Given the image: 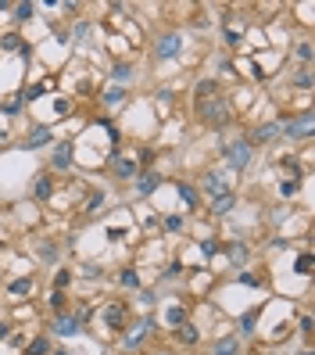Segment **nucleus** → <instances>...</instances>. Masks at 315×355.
<instances>
[{
    "label": "nucleus",
    "instance_id": "obj_7",
    "mask_svg": "<svg viewBox=\"0 0 315 355\" xmlns=\"http://www.w3.org/2000/svg\"><path fill=\"white\" fill-rule=\"evenodd\" d=\"M54 330H58L61 338H72V334H79V320H72V316H61Z\"/></svg>",
    "mask_w": 315,
    "mask_h": 355
},
{
    "label": "nucleus",
    "instance_id": "obj_13",
    "mask_svg": "<svg viewBox=\"0 0 315 355\" xmlns=\"http://www.w3.org/2000/svg\"><path fill=\"white\" fill-rule=\"evenodd\" d=\"M47 140H50V129H36V133H32V136H29L25 144H29V147H43Z\"/></svg>",
    "mask_w": 315,
    "mask_h": 355
},
{
    "label": "nucleus",
    "instance_id": "obj_9",
    "mask_svg": "<svg viewBox=\"0 0 315 355\" xmlns=\"http://www.w3.org/2000/svg\"><path fill=\"white\" fill-rule=\"evenodd\" d=\"M236 348H240L236 338H222V341L215 344V355H236Z\"/></svg>",
    "mask_w": 315,
    "mask_h": 355
},
{
    "label": "nucleus",
    "instance_id": "obj_21",
    "mask_svg": "<svg viewBox=\"0 0 315 355\" xmlns=\"http://www.w3.org/2000/svg\"><path fill=\"white\" fill-rule=\"evenodd\" d=\"M68 280H72V273H68V269H61L58 276H54V284H58V287H64V284H68Z\"/></svg>",
    "mask_w": 315,
    "mask_h": 355
},
{
    "label": "nucleus",
    "instance_id": "obj_27",
    "mask_svg": "<svg viewBox=\"0 0 315 355\" xmlns=\"http://www.w3.org/2000/svg\"><path fill=\"white\" fill-rule=\"evenodd\" d=\"M304 355H312V352H304Z\"/></svg>",
    "mask_w": 315,
    "mask_h": 355
},
{
    "label": "nucleus",
    "instance_id": "obj_24",
    "mask_svg": "<svg viewBox=\"0 0 315 355\" xmlns=\"http://www.w3.org/2000/svg\"><path fill=\"white\" fill-rule=\"evenodd\" d=\"M18 18H32V4H22V7H18Z\"/></svg>",
    "mask_w": 315,
    "mask_h": 355
},
{
    "label": "nucleus",
    "instance_id": "obj_10",
    "mask_svg": "<svg viewBox=\"0 0 315 355\" xmlns=\"http://www.w3.org/2000/svg\"><path fill=\"white\" fill-rule=\"evenodd\" d=\"M36 197H50V190H54V183H50V176H40V179H36Z\"/></svg>",
    "mask_w": 315,
    "mask_h": 355
},
{
    "label": "nucleus",
    "instance_id": "obj_6",
    "mask_svg": "<svg viewBox=\"0 0 315 355\" xmlns=\"http://www.w3.org/2000/svg\"><path fill=\"white\" fill-rule=\"evenodd\" d=\"M50 161H54V169H68V165H72V147H68V144H61V147L54 151Z\"/></svg>",
    "mask_w": 315,
    "mask_h": 355
},
{
    "label": "nucleus",
    "instance_id": "obj_22",
    "mask_svg": "<svg viewBox=\"0 0 315 355\" xmlns=\"http://www.w3.org/2000/svg\"><path fill=\"white\" fill-rule=\"evenodd\" d=\"M47 352V341H36V344H29V355H43Z\"/></svg>",
    "mask_w": 315,
    "mask_h": 355
},
{
    "label": "nucleus",
    "instance_id": "obj_8",
    "mask_svg": "<svg viewBox=\"0 0 315 355\" xmlns=\"http://www.w3.org/2000/svg\"><path fill=\"white\" fill-rule=\"evenodd\" d=\"M122 320H126V308L122 305H111L108 308V326L115 330V326H122Z\"/></svg>",
    "mask_w": 315,
    "mask_h": 355
},
{
    "label": "nucleus",
    "instance_id": "obj_23",
    "mask_svg": "<svg viewBox=\"0 0 315 355\" xmlns=\"http://www.w3.org/2000/svg\"><path fill=\"white\" fill-rule=\"evenodd\" d=\"M29 287H32V284H29V280H18V284H15L11 290H15V294H22V290H29Z\"/></svg>",
    "mask_w": 315,
    "mask_h": 355
},
{
    "label": "nucleus",
    "instance_id": "obj_5",
    "mask_svg": "<svg viewBox=\"0 0 315 355\" xmlns=\"http://www.w3.org/2000/svg\"><path fill=\"white\" fill-rule=\"evenodd\" d=\"M175 50H179V36H165V40H158V47H154L158 58H172Z\"/></svg>",
    "mask_w": 315,
    "mask_h": 355
},
{
    "label": "nucleus",
    "instance_id": "obj_18",
    "mask_svg": "<svg viewBox=\"0 0 315 355\" xmlns=\"http://www.w3.org/2000/svg\"><path fill=\"white\" fill-rule=\"evenodd\" d=\"M179 338L187 344H193V341H197V330H193V326H179Z\"/></svg>",
    "mask_w": 315,
    "mask_h": 355
},
{
    "label": "nucleus",
    "instance_id": "obj_3",
    "mask_svg": "<svg viewBox=\"0 0 315 355\" xmlns=\"http://www.w3.org/2000/svg\"><path fill=\"white\" fill-rule=\"evenodd\" d=\"M229 172H205V190L211 197H222V194H229Z\"/></svg>",
    "mask_w": 315,
    "mask_h": 355
},
{
    "label": "nucleus",
    "instance_id": "obj_16",
    "mask_svg": "<svg viewBox=\"0 0 315 355\" xmlns=\"http://www.w3.org/2000/svg\"><path fill=\"white\" fill-rule=\"evenodd\" d=\"M115 172H118V176H133V172H136V165H133L129 158H122V161H115Z\"/></svg>",
    "mask_w": 315,
    "mask_h": 355
},
{
    "label": "nucleus",
    "instance_id": "obj_20",
    "mask_svg": "<svg viewBox=\"0 0 315 355\" xmlns=\"http://www.w3.org/2000/svg\"><path fill=\"white\" fill-rule=\"evenodd\" d=\"M179 194H183V201H190V205H193V201H197V194H193V190H190L187 183H179Z\"/></svg>",
    "mask_w": 315,
    "mask_h": 355
},
{
    "label": "nucleus",
    "instance_id": "obj_14",
    "mask_svg": "<svg viewBox=\"0 0 315 355\" xmlns=\"http://www.w3.org/2000/svg\"><path fill=\"white\" fill-rule=\"evenodd\" d=\"M229 208H233V190L222 194V197H215V212H229Z\"/></svg>",
    "mask_w": 315,
    "mask_h": 355
},
{
    "label": "nucleus",
    "instance_id": "obj_4",
    "mask_svg": "<svg viewBox=\"0 0 315 355\" xmlns=\"http://www.w3.org/2000/svg\"><path fill=\"white\" fill-rule=\"evenodd\" d=\"M276 136H280V126H276V122H265V126H258V129L251 133V140H247V144L254 147V144H268V140H276Z\"/></svg>",
    "mask_w": 315,
    "mask_h": 355
},
{
    "label": "nucleus",
    "instance_id": "obj_1",
    "mask_svg": "<svg viewBox=\"0 0 315 355\" xmlns=\"http://www.w3.org/2000/svg\"><path fill=\"white\" fill-rule=\"evenodd\" d=\"M197 112L205 122H215V126H226L229 122V101L222 94H211V97H201L197 101Z\"/></svg>",
    "mask_w": 315,
    "mask_h": 355
},
{
    "label": "nucleus",
    "instance_id": "obj_2",
    "mask_svg": "<svg viewBox=\"0 0 315 355\" xmlns=\"http://www.w3.org/2000/svg\"><path fill=\"white\" fill-rule=\"evenodd\" d=\"M251 154H254V147L247 140H233V144H226V165L229 169H244L247 161H251Z\"/></svg>",
    "mask_w": 315,
    "mask_h": 355
},
{
    "label": "nucleus",
    "instance_id": "obj_26",
    "mask_svg": "<svg viewBox=\"0 0 315 355\" xmlns=\"http://www.w3.org/2000/svg\"><path fill=\"white\" fill-rule=\"evenodd\" d=\"M254 355H265V352H254Z\"/></svg>",
    "mask_w": 315,
    "mask_h": 355
},
{
    "label": "nucleus",
    "instance_id": "obj_17",
    "mask_svg": "<svg viewBox=\"0 0 315 355\" xmlns=\"http://www.w3.org/2000/svg\"><path fill=\"white\" fill-rule=\"evenodd\" d=\"M226 255H229L233 262H244V258H247V251L240 248V244H233V248H226Z\"/></svg>",
    "mask_w": 315,
    "mask_h": 355
},
{
    "label": "nucleus",
    "instance_id": "obj_12",
    "mask_svg": "<svg viewBox=\"0 0 315 355\" xmlns=\"http://www.w3.org/2000/svg\"><path fill=\"white\" fill-rule=\"evenodd\" d=\"M111 79H115V83H129V79H133V68H129V65H115Z\"/></svg>",
    "mask_w": 315,
    "mask_h": 355
},
{
    "label": "nucleus",
    "instance_id": "obj_19",
    "mask_svg": "<svg viewBox=\"0 0 315 355\" xmlns=\"http://www.w3.org/2000/svg\"><path fill=\"white\" fill-rule=\"evenodd\" d=\"M18 43H22V40H18V36H4V40H0V47H4V50H15Z\"/></svg>",
    "mask_w": 315,
    "mask_h": 355
},
{
    "label": "nucleus",
    "instance_id": "obj_25",
    "mask_svg": "<svg viewBox=\"0 0 315 355\" xmlns=\"http://www.w3.org/2000/svg\"><path fill=\"white\" fill-rule=\"evenodd\" d=\"M226 40L229 43H240V29H226Z\"/></svg>",
    "mask_w": 315,
    "mask_h": 355
},
{
    "label": "nucleus",
    "instance_id": "obj_11",
    "mask_svg": "<svg viewBox=\"0 0 315 355\" xmlns=\"http://www.w3.org/2000/svg\"><path fill=\"white\" fill-rule=\"evenodd\" d=\"M154 187H158V176H154V172H147V176H140V183H136V190H140V194H151Z\"/></svg>",
    "mask_w": 315,
    "mask_h": 355
},
{
    "label": "nucleus",
    "instance_id": "obj_15",
    "mask_svg": "<svg viewBox=\"0 0 315 355\" xmlns=\"http://www.w3.org/2000/svg\"><path fill=\"white\" fill-rule=\"evenodd\" d=\"M122 97H126V94H122V86H118V90H108V94H104V104H108V108H115V104H122Z\"/></svg>",
    "mask_w": 315,
    "mask_h": 355
}]
</instances>
